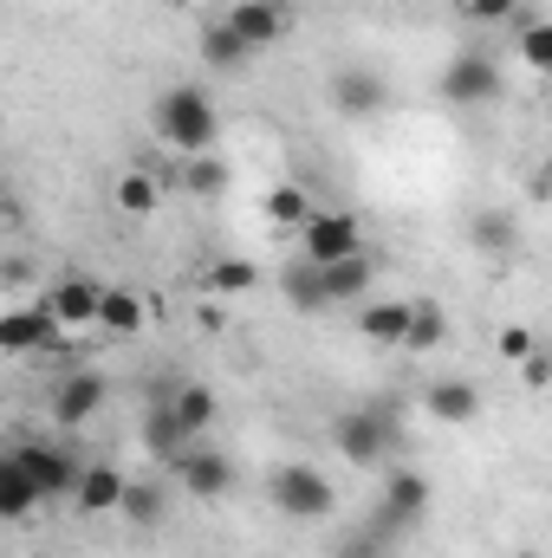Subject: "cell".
I'll return each instance as SVG.
<instances>
[{"label": "cell", "instance_id": "1", "mask_svg": "<svg viewBox=\"0 0 552 558\" xmlns=\"http://www.w3.org/2000/svg\"><path fill=\"white\" fill-rule=\"evenodd\" d=\"M215 131H221V118H215V98H208L202 85H176V92L156 98V137L169 143V149H182V156H208Z\"/></svg>", "mask_w": 552, "mask_h": 558}, {"label": "cell", "instance_id": "15", "mask_svg": "<svg viewBox=\"0 0 552 558\" xmlns=\"http://www.w3.org/2000/svg\"><path fill=\"white\" fill-rule=\"evenodd\" d=\"M124 494H131V481L111 468V461H98V468H85V481H79V513H111V507H124Z\"/></svg>", "mask_w": 552, "mask_h": 558}, {"label": "cell", "instance_id": "9", "mask_svg": "<svg viewBox=\"0 0 552 558\" xmlns=\"http://www.w3.org/2000/svg\"><path fill=\"white\" fill-rule=\"evenodd\" d=\"M105 410V377L98 371H72L65 384H52V422L59 428H85Z\"/></svg>", "mask_w": 552, "mask_h": 558}, {"label": "cell", "instance_id": "17", "mask_svg": "<svg viewBox=\"0 0 552 558\" xmlns=\"http://www.w3.org/2000/svg\"><path fill=\"white\" fill-rule=\"evenodd\" d=\"M468 247H481V254H514L520 247V221L507 215V208H481L475 221H468Z\"/></svg>", "mask_w": 552, "mask_h": 558}, {"label": "cell", "instance_id": "35", "mask_svg": "<svg viewBox=\"0 0 552 558\" xmlns=\"http://www.w3.org/2000/svg\"><path fill=\"white\" fill-rule=\"evenodd\" d=\"M26 279H33V267H26L20 254H7V260H0V286H26Z\"/></svg>", "mask_w": 552, "mask_h": 558}, {"label": "cell", "instance_id": "21", "mask_svg": "<svg viewBox=\"0 0 552 558\" xmlns=\"http://www.w3.org/2000/svg\"><path fill=\"white\" fill-rule=\"evenodd\" d=\"M279 292H286V305H292V312H325V305H332V292H325V279H319L312 260L286 267V274H279Z\"/></svg>", "mask_w": 552, "mask_h": 558}, {"label": "cell", "instance_id": "4", "mask_svg": "<svg viewBox=\"0 0 552 558\" xmlns=\"http://www.w3.org/2000/svg\"><path fill=\"white\" fill-rule=\"evenodd\" d=\"M299 241H305V260L312 267H338V260L364 254V228L345 208H312V221L299 228Z\"/></svg>", "mask_w": 552, "mask_h": 558}, {"label": "cell", "instance_id": "2", "mask_svg": "<svg viewBox=\"0 0 552 558\" xmlns=\"http://www.w3.org/2000/svg\"><path fill=\"white\" fill-rule=\"evenodd\" d=\"M267 494H274V507L286 513V520H325V513L338 507L332 481H325V474H319L312 461H286V468H274Z\"/></svg>", "mask_w": 552, "mask_h": 558}, {"label": "cell", "instance_id": "22", "mask_svg": "<svg viewBox=\"0 0 552 558\" xmlns=\"http://www.w3.org/2000/svg\"><path fill=\"white\" fill-rule=\"evenodd\" d=\"M319 279H325V292H332V305H338V299H364L371 279H377V267H371V254H351V260H338V267H319Z\"/></svg>", "mask_w": 552, "mask_h": 558}, {"label": "cell", "instance_id": "34", "mask_svg": "<svg viewBox=\"0 0 552 558\" xmlns=\"http://www.w3.org/2000/svg\"><path fill=\"white\" fill-rule=\"evenodd\" d=\"M547 384H552V357L533 351V357H527V390H547Z\"/></svg>", "mask_w": 552, "mask_h": 558}, {"label": "cell", "instance_id": "23", "mask_svg": "<svg viewBox=\"0 0 552 558\" xmlns=\"http://www.w3.org/2000/svg\"><path fill=\"white\" fill-rule=\"evenodd\" d=\"M98 325H105L111 338H131V331H143V299H137V292H124V286H105Z\"/></svg>", "mask_w": 552, "mask_h": 558}, {"label": "cell", "instance_id": "16", "mask_svg": "<svg viewBox=\"0 0 552 558\" xmlns=\"http://www.w3.org/2000/svg\"><path fill=\"white\" fill-rule=\"evenodd\" d=\"M228 26H235V33L261 52V46H274L279 33H286V13H279L274 0H241V7L228 13Z\"/></svg>", "mask_w": 552, "mask_h": 558}, {"label": "cell", "instance_id": "3", "mask_svg": "<svg viewBox=\"0 0 552 558\" xmlns=\"http://www.w3.org/2000/svg\"><path fill=\"white\" fill-rule=\"evenodd\" d=\"M332 441L351 468H377L391 448H397V416L391 410H345L332 422Z\"/></svg>", "mask_w": 552, "mask_h": 558}, {"label": "cell", "instance_id": "30", "mask_svg": "<svg viewBox=\"0 0 552 558\" xmlns=\"http://www.w3.org/2000/svg\"><path fill=\"white\" fill-rule=\"evenodd\" d=\"M267 221H274V228H305V221H312V202L286 182V189H274V195H267Z\"/></svg>", "mask_w": 552, "mask_h": 558}, {"label": "cell", "instance_id": "26", "mask_svg": "<svg viewBox=\"0 0 552 558\" xmlns=\"http://www.w3.org/2000/svg\"><path fill=\"white\" fill-rule=\"evenodd\" d=\"M131 526H156L163 513H169V500H163V487L156 481H131V494H124V507H118Z\"/></svg>", "mask_w": 552, "mask_h": 558}, {"label": "cell", "instance_id": "24", "mask_svg": "<svg viewBox=\"0 0 552 558\" xmlns=\"http://www.w3.org/2000/svg\"><path fill=\"white\" fill-rule=\"evenodd\" d=\"M442 338H448V312H442L435 299H416L410 305V338H404V344H410V351H435Z\"/></svg>", "mask_w": 552, "mask_h": 558}, {"label": "cell", "instance_id": "36", "mask_svg": "<svg viewBox=\"0 0 552 558\" xmlns=\"http://www.w3.org/2000/svg\"><path fill=\"white\" fill-rule=\"evenodd\" d=\"M540 195H552V162L540 169Z\"/></svg>", "mask_w": 552, "mask_h": 558}, {"label": "cell", "instance_id": "29", "mask_svg": "<svg viewBox=\"0 0 552 558\" xmlns=\"http://www.w3.org/2000/svg\"><path fill=\"white\" fill-rule=\"evenodd\" d=\"M221 182H228V162H221L215 149H208V156H189V169H182V189H189V195H215Z\"/></svg>", "mask_w": 552, "mask_h": 558}, {"label": "cell", "instance_id": "13", "mask_svg": "<svg viewBox=\"0 0 552 558\" xmlns=\"http://www.w3.org/2000/svg\"><path fill=\"white\" fill-rule=\"evenodd\" d=\"M39 500H46V494H39V481H33V474L20 468V454L7 448V454H0V520H26Z\"/></svg>", "mask_w": 552, "mask_h": 558}, {"label": "cell", "instance_id": "19", "mask_svg": "<svg viewBox=\"0 0 552 558\" xmlns=\"http://www.w3.org/2000/svg\"><path fill=\"white\" fill-rule=\"evenodd\" d=\"M358 331H364L371 344H404V338H410V305H404V299H377V305L358 312Z\"/></svg>", "mask_w": 552, "mask_h": 558}, {"label": "cell", "instance_id": "18", "mask_svg": "<svg viewBox=\"0 0 552 558\" xmlns=\"http://www.w3.org/2000/svg\"><path fill=\"white\" fill-rule=\"evenodd\" d=\"M429 416L435 422H475L481 416V390L475 384H461V377H442V384H429Z\"/></svg>", "mask_w": 552, "mask_h": 558}, {"label": "cell", "instance_id": "14", "mask_svg": "<svg viewBox=\"0 0 552 558\" xmlns=\"http://www.w3.org/2000/svg\"><path fill=\"white\" fill-rule=\"evenodd\" d=\"M248 59H254V46H248L228 20H208V26H202V65H208V72H241Z\"/></svg>", "mask_w": 552, "mask_h": 558}, {"label": "cell", "instance_id": "25", "mask_svg": "<svg viewBox=\"0 0 552 558\" xmlns=\"http://www.w3.org/2000/svg\"><path fill=\"white\" fill-rule=\"evenodd\" d=\"M176 416L189 422V435H202L208 422L221 416V403H215V390H208V384H182V390H176Z\"/></svg>", "mask_w": 552, "mask_h": 558}, {"label": "cell", "instance_id": "6", "mask_svg": "<svg viewBox=\"0 0 552 558\" xmlns=\"http://www.w3.org/2000/svg\"><path fill=\"white\" fill-rule=\"evenodd\" d=\"M59 318H52V305H20V312H0V351L7 357H26V351H46V344H59Z\"/></svg>", "mask_w": 552, "mask_h": 558}, {"label": "cell", "instance_id": "33", "mask_svg": "<svg viewBox=\"0 0 552 558\" xmlns=\"http://www.w3.org/2000/svg\"><path fill=\"white\" fill-rule=\"evenodd\" d=\"M461 7H468V20L494 26V20H514V7H520V0H461Z\"/></svg>", "mask_w": 552, "mask_h": 558}, {"label": "cell", "instance_id": "31", "mask_svg": "<svg viewBox=\"0 0 552 558\" xmlns=\"http://www.w3.org/2000/svg\"><path fill=\"white\" fill-rule=\"evenodd\" d=\"M118 208L124 215H156V175H143V169L118 175Z\"/></svg>", "mask_w": 552, "mask_h": 558}, {"label": "cell", "instance_id": "27", "mask_svg": "<svg viewBox=\"0 0 552 558\" xmlns=\"http://www.w3.org/2000/svg\"><path fill=\"white\" fill-rule=\"evenodd\" d=\"M208 292H248V286H261V267L254 260H215L208 274H202Z\"/></svg>", "mask_w": 552, "mask_h": 558}, {"label": "cell", "instance_id": "12", "mask_svg": "<svg viewBox=\"0 0 552 558\" xmlns=\"http://www.w3.org/2000/svg\"><path fill=\"white\" fill-rule=\"evenodd\" d=\"M52 318L59 325H98V305H105V279L92 274H65L59 286H52Z\"/></svg>", "mask_w": 552, "mask_h": 558}, {"label": "cell", "instance_id": "8", "mask_svg": "<svg viewBox=\"0 0 552 558\" xmlns=\"http://www.w3.org/2000/svg\"><path fill=\"white\" fill-rule=\"evenodd\" d=\"M169 468H176V481H182L195 500H221V494L235 487V461H228L221 448H182Z\"/></svg>", "mask_w": 552, "mask_h": 558}, {"label": "cell", "instance_id": "28", "mask_svg": "<svg viewBox=\"0 0 552 558\" xmlns=\"http://www.w3.org/2000/svg\"><path fill=\"white\" fill-rule=\"evenodd\" d=\"M520 65H533V72L552 78V20H527L520 26Z\"/></svg>", "mask_w": 552, "mask_h": 558}, {"label": "cell", "instance_id": "20", "mask_svg": "<svg viewBox=\"0 0 552 558\" xmlns=\"http://www.w3.org/2000/svg\"><path fill=\"white\" fill-rule=\"evenodd\" d=\"M143 441H149V454H156V461H176V454H182L189 422L176 416V403H149V416H143Z\"/></svg>", "mask_w": 552, "mask_h": 558}, {"label": "cell", "instance_id": "7", "mask_svg": "<svg viewBox=\"0 0 552 558\" xmlns=\"http://www.w3.org/2000/svg\"><path fill=\"white\" fill-rule=\"evenodd\" d=\"M13 454H20V468L39 481V494H46V500H59V494H79V481H85V468H79L65 448H46V441H20Z\"/></svg>", "mask_w": 552, "mask_h": 558}, {"label": "cell", "instance_id": "5", "mask_svg": "<svg viewBox=\"0 0 552 558\" xmlns=\"http://www.w3.org/2000/svg\"><path fill=\"white\" fill-rule=\"evenodd\" d=\"M507 92V78L494 72V59H481V52H461V59H448L442 65V98L448 105H461V111H475V105H494Z\"/></svg>", "mask_w": 552, "mask_h": 558}, {"label": "cell", "instance_id": "32", "mask_svg": "<svg viewBox=\"0 0 552 558\" xmlns=\"http://www.w3.org/2000/svg\"><path fill=\"white\" fill-rule=\"evenodd\" d=\"M533 351H540V338H533L527 325H507V331H501V357H514V364H527Z\"/></svg>", "mask_w": 552, "mask_h": 558}, {"label": "cell", "instance_id": "10", "mask_svg": "<svg viewBox=\"0 0 552 558\" xmlns=\"http://www.w3.org/2000/svg\"><path fill=\"white\" fill-rule=\"evenodd\" d=\"M332 105L345 118H377L391 105V85L377 72H364V65H345V72H332Z\"/></svg>", "mask_w": 552, "mask_h": 558}, {"label": "cell", "instance_id": "11", "mask_svg": "<svg viewBox=\"0 0 552 558\" xmlns=\"http://www.w3.org/2000/svg\"><path fill=\"white\" fill-rule=\"evenodd\" d=\"M422 507H429V481H422L416 468H404V474H391V481H384L377 526H384V533H404V526H416V520H422Z\"/></svg>", "mask_w": 552, "mask_h": 558}]
</instances>
